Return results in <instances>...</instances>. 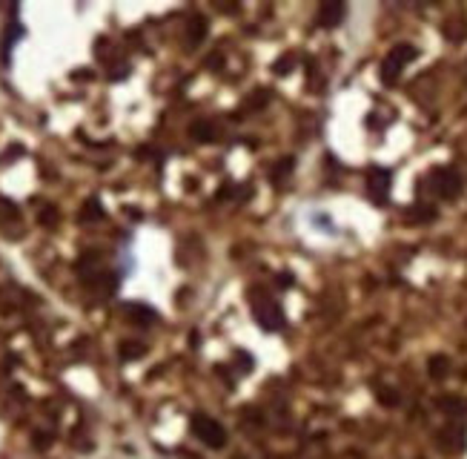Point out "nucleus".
<instances>
[{
	"mask_svg": "<svg viewBox=\"0 0 467 459\" xmlns=\"http://www.w3.org/2000/svg\"><path fill=\"white\" fill-rule=\"evenodd\" d=\"M250 296H253V316H256V322H258L267 333H278V330L287 325L281 304H278L275 298L264 296L261 290H253Z\"/></svg>",
	"mask_w": 467,
	"mask_h": 459,
	"instance_id": "obj_1",
	"label": "nucleus"
},
{
	"mask_svg": "<svg viewBox=\"0 0 467 459\" xmlns=\"http://www.w3.org/2000/svg\"><path fill=\"white\" fill-rule=\"evenodd\" d=\"M416 55H419V52H416V46H410V43L393 46L390 52L384 55V60H381V66H378V78H381L384 84H396L399 75L405 72V66L416 60Z\"/></svg>",
	"mask_w": 467,
	"mask_h": 459,
	"instance_id": "obj_2",
	"label": "nucleus"
},
{
	"mask_svg": "<svg viewBox=\"0 0 467 459\" xmlns=\"http://www.w3.org/2000/svg\"><path fill=\"white\" fill-rule=\"evenodd\" d=\"M192 433L207 445V448H224L226 445V431L221 428V422H215L212 416H204V414H195L192 422H189Z\"/></svg>",
	"mask_w": 467,
	"mask_h": 459,
	"instance_id": "obj_3",
	"label": "nucleus"
},
{
	"mask_svg": "<svg viewBox=\"0 0 467 459\" xmlns=\"http://www.w3.org/2000/svg\"><path fill=\"white\" fill-rule=\"evenodd\" d=\"M430 190L439 195V198H456L458 193H461V178H458V173H453V170H447V167H441V170H433L430 173Z\"/></svg>",
	"mask_w": 467,
	"mask_h": 459,
	"instance_id": "obj_4",
	"label": "nucleus"
},
{
	"mask_svg": "<svg viewBox=\"0 0 467 459\" xmlns=\"http://www.w3.org/2000/svg\"><path fill=\"white\" fill-rule=\"evenodd\" d=\"M390 181H393L390 170L373 167V170L367 173V193H370V198H373L375 204H384L387 198H390Z\"/></svg>",
	"mask_w": 467,
	"mask_h": 459,
	"instance_id": "obj_5",
	"label": "nucleus"
},
{
	"mask_svg": "<svg viewBox=\"0 0 467 459\" xmlns=\"http://www.w3.org/2000/svg\"><path fill=\"white\" fill-rule=\"evenodd\" d=\"M123 316L138 328H149L152 322H158V313H155L149 304H141V301H129L123 308Z\"/></svg>",
	"mask_w": 467,
	"mask_h": 459,
	"instance_id": "obj_6",
	"label": "nucleus"
},
{
	"mask_svg": "<svg viewBox=\"0 0 467 459\" xmlns=\"http://www.w3.org/2000/svg\"><path fill=\"white\" fill-rule=\"evenodd\" d=\"M344 15H347V6H344V4H336V0H327V4H322V6H319V26L333 29V26H339V23L344 21Z\"/></svg>",
	"mask_w": 467,
	"mask_h": 459,
	"instance_id": "obj_7",
	"label": "nucleus"
},
{
	"mask_svg": "<svg viewBox=\"0 0 467 459\" xmlns=\"http://www.w3.org/2000/svg\"><path fill=\"white\" fill-rule=\"evenodd\" d=\"M189 135H192L195 141H201V144H212V141H215V126H212V121L201 118V121H195V124L189 126Z\"/></svg>",
	"mask_w": 467,
	"mask_h": 459,
	"instance_id": "obj_8",
	"label": "nucleus"
},
{
	"mask_svg": "<svg viewBox=\"0 0 467 459\" xmlns=\"http://www.w3.org/2000/svg\"><path fill=\"white\" fill-rule=\"evenodd\" d=\"M441 445L450 448V450H461L464 448V428L450 425L447 431H441Z\"/></svg>",
	"mask_w": 467,
	"mask_h": 459,
	"instance_id": "obj_9",
	"label": "nucleus"
},
{
	"mask_svg": "<svg viewBox=\"0 0 467 459\" xmlns=\"http://www.w3.org/2000/svg\"><path fill=\"white\" fill-rule=\"evenodd\" d=\"M23 35V26L21 23H9V29H6V35H4V43H0V49H4V63H9V52H12V43L18 40Z\"/></svg>",
	"mask_w": 467,
	"mask_h": 459,
	"instance_id": "obj_10",
	"label": "nucleus"
},
{
	"mask_svg": "<svg viewBox=\"0 0 467 459\" xmlns=\"http://www.w3.org/2000/svg\"><path fill=\"white\" fill-rule=\"evenodd\" d=\"M207 38V18L204 15H195L192 21H189V43L195 46V43H201Z\"/></svg>",
	"mask_w": 467,
	"mask_h": 459,
	"instance_id": "obj_11",
	"label": "nucleus"
},
{
	"mask_svg": "<svg viewBox=\"0 0 467 459\" xmlns=\"http://www.w3.org/2000/svg\"><path fill=\"white\" fill-rule=\"evenodd\" d=\"M98 218H104V207H101L98 198H89L84 212H81V221H98Z\"/></svg>",
	"mask_w": 467,
	"mask_h": 459,
	"instance_id": "obj_12",
	"label": "nucleus"
},
{
	"mask_svg": "<svg viewBox=\"0 0 467 459\" xmlns=\"http://www.w3.org/2000/svg\"><path fill=\"white\" fill-rule=\"evenodd\" d=\"M143 353H146V347H143V345H138V342H123V345H121V359H126V362L141 359Z\"/></svg>",
	"mask_w": 467,
	"mask_h": 459,
	"instance_id": "obj_13",
	"label": "nucleus"
},
{
	"mask_svg": "<svg viewBox=\"0 0 467 459\" xmlns=\"http://www.w3.org/2000/svg\"><path fill=\"white\" fill-rule=\"evenodd\" d=\"M447 370H450V359H447V356H433V359H430V376H433V379L447 376Z\"/></svg>",
	"mask_w": 467,
	"mask_h": 459,
	"instance_id": "obj_14",
	"label": "nucleus"
},
{
	"mask_svg": "<svg viewBox=\"0 0 467 459\" xmlns=\"http://www.w3.org/2000/svg\"><path fill=\"white\" fill-rule=\"evenodd\" d=\"M292 66H295V55L287 52V55H281V58L275 60L273 69H275V75H287V72H292Z\"/></svg>",
	"mask_w": 467,
	"mask_h": 459,
	"instance_id": "obj_15",
	"label": "nucleus"
},
{
	"mask_svg": "<svg viewBox=\"0 0 467 459\" xmlns=\"http://www.w3.org/2000/svg\"><path fill=\"white\" fill-rule=\"evenodd\" d=\"M378 402H384V405H399V396H396V391H378Z\"/></svg>",
	"mask_w": 467,
	"mask_h": 459,
	"instance_id": "obj_16",
	"label": "nucleus"
},
{
	"mask_svg": "<svg viewBox=\"0 0 467 459\" xmlns=\"http://www.w3.org/2000/svg\"><path fill=\"white\" fill-rule=\"evenodd\" d=\"M439 405H441L444 411H453V414H458V411H464V402H461V399H441Z\"/></svg>",
	"mask_w": 467,
	"mask_h": 459,
	"instance_id": "obj_17",
	"label": "nucleus"
},
{
	"mask_svg": "<svg viewBox=\"0 0 467 459\" xmlns=\"http://www.w3.org/2000/svg\"><path fill=\"white\" fill-rule=\"evenodd\" d=\"M57 221V212H55V207H46L43 212H40V224H55Z\"/></svg>",
	"mask_w": 467,
	"mask_h": 459,
	"instance_id": "obj_18",
	"label": "nucleus"
},
{
	"mask_svg": "<svg viewBox=\"0 0 467 459\" xmlns=\"http://www.w3.org/2000/svg\"><path fill=\"white\" fill-rule=\"evenodd\" d=\"M278 284H281V287H292V273H281V276H278Z\"/></svg>",
	"mask_w": 467,
	"mask_h": 459,
	"instance_id": "obj_19",
	"label": "nucleus"
}]
</instances>
